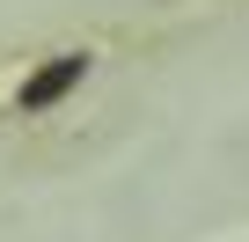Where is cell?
I'll return each mask as SVG.
<instances>
[{
    "mask_svg": "<svg viewBox=\"0 0 249 242\" xmlns=\"http://www.w3.org/2000/svg\"><path fill=\"white\" fill-rule=\"evenodd\" d=\"M81 81H88V52H59V59H44V66H37L30 81H22V95H15V103H22V110L37 117V110L66 103V95H73Z\"/></svg>",
    "mask_w": 249,
    "mask_h": 242,
    "instance_id": "obj_1",
    "label": "cell"
}]
</instances>
